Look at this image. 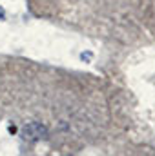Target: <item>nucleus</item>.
<instances>
[{"mask_svg":"<svg viewBox=\"0 0 155 156\" xmlns=\"http://www.w3.org/2000/svg\"><path fill=\"white\" fill-rule=\"evenodd\" d=\"M4 18H6V13H4V9L0 7V20H4Z\"/></svg>","mask_w":155,"mask_h":156,"instance_id":"obj_1","label":"nucleus"}]
</instances>
